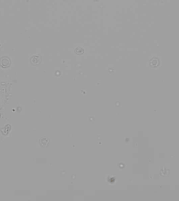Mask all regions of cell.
<instances>
[{"mask_svg": "<svg viewBox=\"0 0 179 201\" xmlns=\"http://www.w3.org/2000/svg\"><path fill=\"white\" fill-rule=\"evenodd\" d=\"M75 53H77V55H80L83 54V53H84V50H83V48L80 47H77L75 48Z\"/></svg>", "mask_w": 179, "mask_h": 201, "instance_id": "obj_1", "label": "cell"}]
</instances>
